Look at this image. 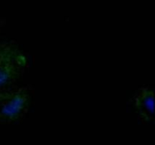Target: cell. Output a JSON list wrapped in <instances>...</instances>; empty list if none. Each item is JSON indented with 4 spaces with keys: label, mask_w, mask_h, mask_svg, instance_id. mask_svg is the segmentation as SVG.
Segmentation results:
<instances>
[{
    "label": "cell",
    "mask_w": 155,
    "mask_h": 145,
    "mask_svg": "<svg viewBox=\"0 0 155 145\" xmlns=\"http://www.w3.org/2000/svg\"><path fill=\"white\" fill-rule=\"evenodd\" d=\"M33 95L34 89L30 85L0 91V124L10 125L23 121Z\"/></svg>",
    "instance_id": "cell-1"
},
{
    "label": "cell",
    "mask_w": 155,
    "mask_h": 145,
    "mask_svg": "<svg viewBox=\"0 0 155 145\" xmlns=\"http://www.w3.org/2000/svg\"><path fill=\"white\" fill-rule=\"evenodd\" d=\"M28 66L27 57L12 42H0V91L15 87Z\"/></svg>",
    "instance_id": "cell-2"
},
{
    "label": "cell",
    "mask_w": 155,
    "mask_h": 145,
    "mask_svg": "<svg viewBox=\"0 0 155 145\" xmlns=\"http://www.w3.org/2000/svg\"><path fill=\"white\" fill-rule=\"evenodd\" d=\"M154 89L149 85L139 88L133 96L134 106L144 124L154 121Z\"/></svg>",
    "instance_id": "cell-3"
},
{
    "label": "cell",
    "mask_w": 155,
    "mask_h": 145,
    "mask_svg": "<svg viewBox=\"0 0 155 145\" xmlns=\"http://www.w3.org/2000/svg\"><path fill=\"white\" fill-rule=\"evenodd\" d=\"M3 26H5V21L2 19H0V31H1V29L2 28Z\"/></svg>",
    "instance_id": "cell-4"
}]
</instances>
